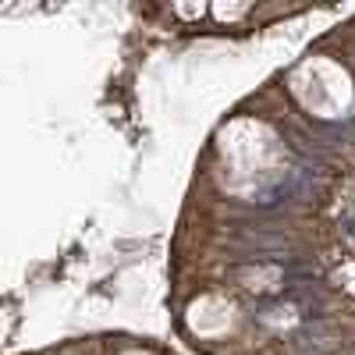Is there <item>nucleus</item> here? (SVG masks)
<instances>
[{
    "mask_svg": "<svg viewBox=\"0 0 355 355\" xmlns=\"http://www.w3.org/2000/svg\"><path fill=\"white\" fill-rule=\"evenodd\" d=\"M239 15H245V8H227V4L217 8V18H224V21H227V18H239Z\"/></svg>",
    "mask_w": 355,
    "mask_h": 355,
    "instance_id": "nucleus-1",
    "label": "nucleus"
},
{
    "mask_svg": "<svg viewBox=\"0 0 355 355\" xmlns=\"http://www.w3.org/2000/svg\"><path fill=\"white\" fill-rule=\"evenodd\" d=\"M135 355H142V352H135Z\"/></svg>",
    "mask_w": 355,
    "mask_h": 355,
    "instance_id": "nucleus-3",
    "label": "nucleus"
},
{
    "mask_svg": "<svg viewBox=\"0 0 355 355\" xmlns=\"http://www.w3.org/2000/svg\"><path fill=\"white\" fill-rule=\"evenodd\" d=\"M178 11H182L185 18H196V15H202V8H178Z\"/></svg>",
    "mask_w": 355,
    "mask_h": 355,
    "instance_id": "nucleus-2",
    "label": "nucleus"
}]
</instances>
